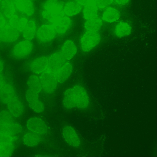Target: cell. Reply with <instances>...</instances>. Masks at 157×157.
Returning <instances> with one entry per match:
<instances>
[{
    "mask_svg": "<svg viewBox=\"0 0 157 157\" xmlns=\"http://www.w3.org/2000/svg\"><path fill=\"white\" fill-rule=\"evenodd\" d=\"M114 0H92L93 4L98 9H105L113 2Z\"/></svg>",
    "mask_w": 157,
    "mask_h": 157,
    "instance_id": "obj_25",
    "label": "cell"
},
{
    "mask_svg": "<svg viewBox=\"0 0 157 157\" xmlns=\"http://www.w3.org/2000/svg\"><path fill=\"white\" fill-rule=\"evenodd\" d=\"M59 51L65 60L69 61L76 55L77 47L72 40L67 39L63 43Z\"/></svg>",
    "mask_w": 157,
    "mask_h": 157,
    "instance_id": "obj_14",
    "label": "cell"
},
{
    "mask_svg": "<svg viewBox=\"0 0 157 157\" xmlns=\"http://www.w3.org/2000/svg\"><path fill=\"white\" fill-rule=\"evenodd\" d=\"M101 38L98 32L85 31L80 39L81 49L85 52L90 51L99 44Z\"/></svg>",
    "mask_w": 157,
    "mask_h": 157,
    "instance_id": "obj_2",
    "label": "cell"
},
{
    "mask_svg": "<svg viewBox=\"0 0 157 157\" xmlns=\"http://www.w3.org/2000/svg\"><path fill=\"white\" fill-rule=\"evenodd\" d=\"M89 103V99L85 88L79 85L67 89L64 92L62 100L63 107L67 109L77 108L86 109Z\"/></svg>",
    "mask_w": 157,
    "mask_h": 157,
    "instance_id": "obj_1",
    "label": "cell"
},
{
    "mask_svg": "<svg viewBox=\"0 0 157 157\" xmlns=\"http://www.w3.org/2000/svg\"><path fill=\"white\" fill-rule=\"evenodd\" d=\"M48 56H41L32 60L29 63V68L34 74L40 75L47 69Z\"/></svg>",
    "mask_w": 157,
    "mask_h": 157,
    "instance_id": "obj_16",
    "label": "cell"
},
{
    "mask_svg": "<svg viewBox=\"0 0 157 157\" xmlns=\"http://www.w3.org/2000/svg\"><path fill=\"white\" fill-rule=\"evenodd\" d=\"M40 93L28 88L26 93L27 98L29 106L35 112L39 113L43 112L44 109V104L39 99Z\"/></svg>",
    "mask_w": 157,
    "mask_h": 157,
    "instance_id": "obj_10",
    "label": "cell"
},
{
    "mask_svg": "<svg viewBox=\"0 0 157 157\" xmlns=\"http://www.w3.org/2000/svg\"><path fill=\"white\" fill-rule=\"evenodd\" d=\"M4 68V65L2 61L0 59V74H1Z\"/></svg>",
    "mask_w": 157,
    "mask_h": 157,
    "instance_id": "obj_28",
    "label": "cell"
},
{
    "mask_svg": "<svg viewBox=\"0 0 157 157\" xmlns=\"http://www.w3.org/2000/svg\"><path fill=\"white\" fill-rule=\"evenodd\" d=\"M33 0H12V1L17 11L25 16L30 17L33 15L34 12Z\"/></svg>",
    "mask_w": 157,
    "mask_h": 157,
    "instance_id": "obj_13",
    "label": "cell"
},
{
    "mask_svg": "<svg viewBox=\"0 0 157 157\" xmlns=\"http://www.w3.org/2000/svg\"><path fill=\"white\" fill-rule=\"evenodd\" d=\"M73 70L72 64L66 61L54 72L58 84H62L67 80L71 75Z\"/></svg>",
    "mask_w": 157,
    "mask_h": 157,
    "instance_id": "obj_11",
    "label": "cell"
},
{
    "mask_svg": "<svg viewBox=\"0 0 157 157\" xmlns=\"http://www.w3.org/2000/svg\"><path fill=\"white\" fill-rule=\"evenodd\" d=\"M82 9V6L76 2H67L64 5L63 13L65 15L70 17L77 15Z\"/></svg>",
    "mask_w": 157,
    "mask_h": 157,
    "instance_id": "obj_19",
    "label": "cell"
},
{
    "mask_svg": "<svg viewBox=\"0 0 157 157\" xmlns=\"http://www.w3.org/2000/svg\"><path fill=\"white\" fill-rule=\"evenodd\" d=\"M101 19L98 17L86 20L84 24L85 31L98 32L102 25Z\"/></svg>",
    "mask_w": 157,
    "mask_h": 157,
    "instance_id": "obj_21",
    "label": "cell"
},
{
    "mask_svg": "<svg viewBox=\"0 0 157 157\" xmlns=\"http://www.w3.org/2000/svg\"><path fill=\"white\" fill-rule=\"evenodd\" d=\"M63 6L64 5L59 0H47L42 7V17L49 21L56 16L64 14Z\"/></svg>",
    "mask_w": 157,
    "mask_h": 157,
    "instance_id": "obj_3",
    "label": "cell"
},
{
    "mask_svg": "<svg viewBox=\"0 0 157 157\" xmlns=\"http://www.w3.org/2000/svg\"><path fill=\"white\" fill-rule=\"evenodd\" d=\"M116 3L119 5L124 6L127 4L130 0H114Z\"/></svg>",
    "mask_w": 157,
    "mask_h": 157,
    "instance_id": "obj_27",
    "label": "cell"
},
{
    "mask_svg": "<svg viewBox=\"0 0 157 157\" xmlns=\"http://www.w3.org/2000/svg\"><path fill=\"white\" fill-rule=\"evenodd\" d=\"M49 24L54 29L57 34L62 35L70 28L71 21L69 17L64 14L56 16L48 21Z\"/></svg>",
    "mask_w": 157,
    "mask_h": 157,
    "instance_id": "obj_6",
    "label": "cell"
},
{
    "mask_svg": "<svg viewBox=\"0 0 157 157\" xmlns=\"http://www.w3.org/2000/svg\"><path fill=\"white\" fill-rule=\"evenodd\" d=\"M120 12L113 7H108L105 9L102 16V20L108 22H113L118 20L120 17Z\"/></svg>",
    "mask_w": 157,
    "mask_h": 157,
    "instance_id": "obj_17",
    "label": "cell"
},
{
    "mask_svg": "<svg viewBox=\"0 0 157 157\" xmlns=\"http://www.w3.org/2000/svg\"><path fill=\"white\" fill-rule=\"evenodd\" d=\"M27 126L31 132L42 136L47 134L48 132V126L40 117H35L30 118L28 121Z\"/></svg>",
    "mask_w": 157,
    "mask_h": 157,
    "instance_id": "obj_9",
    "label": "cell"
},
{
    "mask_svg": "<svg viewBox=\"0 0 157 157\" xmlns=\"http://www.w3.org/2000/svg\"><path fill=\"white\" fill-rule=\"evenodd\" d=\"M62 135L66 142L74 147H78L80 144V138L74 128L69 125L64 126Z\"/></svg>",
    "mask_w": 157,
    "mask_h": 157,
    "instance_id": "obj_12",
    "label": "cell"
},
{
    "mask_svg": "<svg viewBox=\"0 0 157 157\" xmlns=\"http://www.w3.org/2000/svg\"><path fill=\"white\" fill-rule=\"evenodd\" d=\"M132 32V28L130 25L125 22H121L115 26L114 33L118 37L122 38L129 36Z\"/></svg>",
    "mask_w": 157,
    "mask_h": 157,
    "instance_id": "obj_20",
    "label": "cell"
},
{
    "mask_svg": "<svg viewBox=\"0 0 157 157\" xmlns=\"http://www.w3.org/2000/svg\"><path fill=\"white\" fill-rule=\"evenodd\" d=\"M29 88L38 91L40 93L42 90L39 76L33 74L29 76L27 82Z\"/></svg>",
    "mask_w": 157,
    "mask_h": 157,
    "instance_id": "obj_23",
    "label": "cell"
},
{
    "mask_svg": "<svg viewBox=\"0 0 157 157\" xmlns=\"http://www.w3.org/2000/svg\"><path fill=\"white\" fill-rule=\"evenodd\" d=\"M57 35L50 24H43L37 29L35 37L41 43H49L54 40Z\"/></svg>",
    "mask_w": 157,
    "mask_h": 157,
    "instance_id": "obj_8",
    "label": "cell"
},
{
    "mask_svg": "<svg viewBox=\"0 0 157 157\" xmlns=\"http://www.w3.org/2000/svg\"><path fill=\"white\" fill-rule=\"evenodd\" d=\"M83 15L86 20L96 17H98V9L90 3L83 7Z\"/></svg>",
    "mask_w": 157,
    "mask_h": 157,
    "instance_id": "obj_22",
    "label": "cell"
},
{
    "mask_svg": "<svg viewBox=\"0 0 157 157\" xmlns=\"http://www.w3.org/2000/svg\"><path fill=\"white\" fill-rule=\"evenodd\" d=\"M20 33L7 21L0 29V42L7 43L14 42L18 39Z\"/></svg>",
    "mask_w": 157,
    "mask_h": 157,
    "instance_id": "obj_7",
    "label": "cell"
},
{
    "mask_svg": "<svg viewBox=\"0 0 157 157\" xmlns=\"http://www.w3.org/2000/svg\"><path fill=\"white\" fill-rule=\"evenodd\" d=\"M26 143L30 146L33 147L37 145L43 140L42 136L31 132L27 135Z\"/></svg>",
    "mask_w": 157,
    "mask_h": 157,
    "instance_id": "obj_24",
    "label": "cell"
},
{
    "mask_svg": "<svg viewBox=\"0 0 157 157\" xmlns=\"http://www.w3.org/2000/svg\"><path fill=\"white\" fill-rule=\"evenodd\" d=\"M2 0H0V3H1V1H2Z\"/></svg>",
    "mask_w": 157,
    "mask_h": 157,
    "instance_id": "obj_29",
    "label": "cell"
},
{
    "mask_svg": "<svg viewBox=\"0 0 157 157\" xmlns=\"http://www.w3.org/2000/svg\"><path fill=\"white\" fill-rule=\"evenodd\" d=\"M33 45L31 40L24 39L17 42L12 50V56L17 59H22L29 56L32 52Z\"/></svg>",
    "mask_w": 157,
    "mask_h": 157,
    "instance_id": "obj_5",
    "label": "cell"
},
{
    "mask_svg": "<svg viewBox=\"0 0 157 157\" xmlns=\"http://www.w3.org/2000/svg\"><path fill=\"white\" fill-rule=\"evenodd\" d=\"M42 90L48 94L53 93L56 90L58 83L54 73L46 69L39 76Z\"/></svg>",
    "mask_w": 157,
    "mask_h": 157,
    "instance_id": "obj_4",
    "label": "cell"
},
{
    "mask_svg": "<svg viewBox=\"0 0 157 157\" xmlns=\"http://www.w3.org/2000/svg\"><path fill=\"white\" fill-rule=\"evenodd\" d=\"M35 22L33 20L29 19V21L21 33L24 39L32 40L36 36L37 30Z\"/></svg>",
    "mask_w": 157,
    "mask_h": 157,
    "instance_id": "obj_18",
    "label": "cell"
},
{
    "mask_svg": "<svg viewBox=\"0 0 157 157\" xmlns=\"http://www.w3.org/2000/svg\"><path fill=\"white\" fill-rule=\"evenodd\" d=\"M66 61L59 51L55 52L48 56L46 69L54 73Z\"/></svg>",
    "mask_w": 157,
    "mask_h": 157,
    "instance_id": "obj_15",
    "label": "cell"
},
{
    "mask_svg": "<svg viewBox=\"0 0 157 157\" xmlns=\"http://www.w3.org/2000/svg\"><path fill=\"white\" fill-rule=\"evenodd\" d=\"M82 6H84L90 3V0H74Z\"/></svg>",
    "mask_w": 157,
    "mask_h": 157,
    "instance_id": "obj_26",
    "label": "cell"
}]
</instances>
